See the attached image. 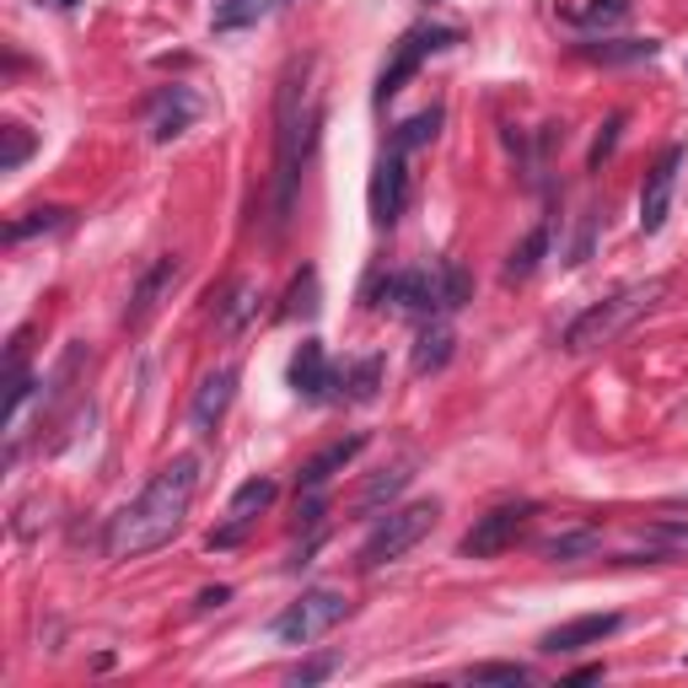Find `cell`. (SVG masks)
Instances as JSON below:
<instances>
[{"mask_svg":"<svg viewBox=\"0 0 688 688\" xmlns=\"http://www.w3.org/2000/svg\"><path fill=\"white\" fill-rule=\"evenodd\" d=\"M194 489H200V457H172L151 474V485L140 489L129 506H124L114 527H108V554L114 560H140V554H157L178 538V527L194 506Z\"/></svg>","mask_w":688,"mask_h":688,"instance_id":"1","label":"cell"},{"mask_svg":"<svg viewBox=\"0 0 688 688\" xmlns=\"http://www.w3.org/2000/svg\"><path fill=\"white\" fill-rule=\"evenodd\" d=\"M313 60H296L281 82V103H275V204H269V221L275 232H285L290 221V204H296V183H301V167L313 157V140H318V103H313Z\"/></svg>","mask_w":688,"mask_h":688,"instance_id":"2","label":"cell"},{"mask_svg":"<svg viewBox=\"0 0 688 688\" xmlns=\"http://www.w3.org/2000/svg\"><path fill=\"white\" fill-rule=\"evenodd\" d=\"M661 290H667V281H635V285H624V290H613L607 301L586 307V313L565 328V339H560V345H565L570 356L603 350V345H613L624 328H635L641 318H646L650 307L661 301Z\"/></svg>","mask_w":688,"mask_h":688,"instance_id":"3","label":"cell"},{"mask_svg":"<svg viewBox=\"0 0 688 688\" xmlns=\"http://www.w3.org/2000/svg\"><path fill=\"white\" fill-rule=\"evenodd\" d=\"M436 517H442V500H409L399 511H388L382 522L371 527V538L361 543V565L382 570V565H393V560H404L409 549L436 527Z\"/></svg>","mask_w":688,"mask_h":688,"instance_id":"4","label":"cell"},{"mask_svg":"<svg viewBox=\"0 0 688 688\" xmlns=\"http://www.w3.org/2000/svg\"><path fill=\"white\" fill-rule=\"evenodd\" d=\"M345 618H350V597H345L339 586H313V592H301L285 613H275L269 635L285 641V646H313V641H324L328 629H339Z\"/></svg>","mask_w":688,"mask_h":688,"instance_id":"5","label":"cell"},{"mask_svg":"<svg viewBox=\"0 0 688 688\" xmlns=\"http://www.w3.org/2000/svg\"><path fill=\"white\" fill-rule=\"evenodd\" d=\"M446 43H457V33L452 28H436V22H420V28H409L404 39H399V49H393V60L382 65V76H377V103H388V97H399L409 86V76L436 54V49H446Z\"/></svg>","mask_w":688,"mask_h":688,"instance_id":"6","label":"cell"},{"mask_svg":"<svg viewBox=\"0 0 688 688\" xmlns=\"http://www.w3.org/2000/svg\"><path fill=\"white\" fill-rule=\"evenodd\" d=\"M538 517V506L532 500H506V506H489L479 522L463 532V554L468 560H495V554H506L517 538H522V527Z\"/></svg>","mask_w":688,"mask_h":688,"instance_id":"7","label":"cell"},{"mask_svg":"<svg viewBox=\"0 0 688 688\" xmlns=\"http://www.w3.org/2000/svg\"><path fill=\"white\" fill-rule=\"evenodd\" d=\"M688 151L684 146H667L656 167L646 172V183H641V232L656 237L661 226H667V210H673V194H678V172H684Z\"/></svg>","mask_w":688,"mask_h":688,"instance_id":"8","label":"cell"},{"mask_svg":"<svg viewBox=\"0 0 688 688\" xmlns=\"http://www.w3.org/2000/svg\"><path fill=\"white\" fill-rule=\"evenodd\" d=\"M409 151L399 146H388L382 157H377V172H371V221L388 232V226H399V215H404L409 204V167H404Z\"/></svg>","mask_w":688,"mask_h":688,"instance_id":"9","label":"cell"},{"mask_svg":"<svg viewBox=\"0 0 688 688\" xmlns=\"http://www.w3.org/2000/svg\"><path fill=\"white\" fill-rule=\"evenodd\" d=\"M275 495H281L275 479H247V485L232 495V511H226L232 522L210 532V549H232V543H243V532L253 527V517H258V511H269V506H275Z\"/></svg>","mask_w":688,"mask_h":688,"instance_id":"10","label":"cell"},{"mask_svg":"<svg viewBox=\"0 0 688 688\" xmlns=\"http://www.w3.org/2000/svg\"><path fill=\"white\" fill-rule=\"evenodd\" d=\"M178 281H183V258H178V253H162V258H157V264H151V269L140 275V285H135V296H129V313H124V324L140 328L146 318H151V313H157V307H162V296H167V290H172Z\"/></svg>","mask_w":688,"mask_h":688,"instance_id":"11","label":"cell"},{"mask_svg":"<svg viewBox=\"0 0 688 688\" xmlns=\"http://www.w3.org/2000/svg\"><path fill=\"white\" fill-rule=\"evenodd\" d=\"M232 393H237V371H232V366H221V371L204 377L200 393H194V404H189V425H194V436H215L221 414L232 409Z\"/></svg>","mask_w":688,"mask_h":688,"instance_id":"12","label":"cell"},{"mask_svg":"<svg viewBox=\"0 0 688 688\" xmlns=\"http://www.w3.org/2000/svg\"><path fill=\"white\" fill-rule=\"evenodd\" d=\"M194 119H200V97H194L189 86H162V92L151 97V140H157V146L178 140Z\"/></svg>","mask_w":688,"mask_h":688,"instance_id":"13","label":"cell"},{"mask_svg":"<svg viewBox=\"0 0 688 688\" xmlns=\"http://www.w3.org/2000/svg\"><path fill=\"white\" fill-rule=\"evenodd\" d=\"M618 624H624L618 613H586V618H570V624H560V629H549V635L538 641V650H549V656H570V650L603 646Z\"/></svg>","mask_w":688,"mask_h":688,"instance_id":"14","label":"cell"},{"mask_svg":"<svg viewBox=\"0 0 688 688\" xmlns=\"http://www.w3.org/2000/svg\"><path fill=\"white\" fill-rule=\"evenodd\" d=\"M290 388H296V399H307V404H324L328 399L334 371H328V356L318 339H307V345L290 356Z\"/></svg>","mask_w":688,"mask_h":688,"instance_id":"15","label":"cell"},{"mask_svg":"<svg viewBox=\"0 0 688 688\" xmlns=\"http://www.w3.org/2000/svg\"><path fill=\"white\" fill-rule=\"evenodd\" d=\"M366 452V436H345V442H328L318 457H307L301 463V474H296V489H324L334 474H345L356 457Z\"/></svg>","mask_w":688,"mask_h":688,"instance_id":"16","label":"cell"},{"mask_svg":"<svg viewBox=\"0 0 688 688\" xmlns=\"http://www.w3.org/2000/svg\"><path fill=\"white\" fill-rule=\"evenodd\" d=\"M258 301H264L258 281L237 275V281L221 290V301H215V328H221V334H243V328L258 318Z\"/></svg>","mask_w":688,"mask_h":688,"instance_id":"17","label":"cell"},{"mask_svg":"<svg viewBox=\"0 0 688 688\" xmlns=\"http://www.w3.org/2000/svg\"><path fill=\"white\" fill-rule=\"evenodd\" d=\"M452 328L442 324V318H425V328H420V339H414V377H431V371H442L446 361H452Z\"/></svg>","mask_w":688,"mask_h":688,"instance_id":"18","label":"cell"},{"mask_svg":"<svg viewBox=\"0 0 688 688\" xmlns=\"http://www.w3.org/2000/svg\"><path fill=\"white\" fill-rule=\"evenodd\" d=\"M597 543H603V532H597V527H570V532H560V538H549V543H543V560L570 565V560L597 554Z\"/></svg>","mask_w":688,"mask_h":688,"instance_id":"19","label":"cell"},{"mask_svg":"<svg viewBox=\"0 0 688 688\" xmlns=\"http://www.w3.org/2000/svg\"><path fill=\"white\" fill-rule=\"evenodd\" d=\"M436 285H442V313H457L474 301V275L457 264V258H442L436 264Z\"/></svg>","mask_w":688,"mask_h":688,"instance_id":"20","label":"cell"},{"mask_svg":"<svg viewBox=\"0 0 688 688\" xmlns=\"http://www.w3.org/2000/svg\"><path fill=\"white\" fill-rule=\"evenodd\" d=\"M436 129H442V108H420L414 119H404L393 129V146H399V151H420V146L436 140Z\"/></svg>","mask_w":688,"mask_h":688,"instance_id":"21","label":"cell"},{"mask_svg":"<svg viewBox=\"0 0 688 688\" xmlns=\"http://www.w3.org/2000/svg\"><path fill=\"white\" fill-rule=\"evenodd\" d=\"M409 479H414V468H409V463H399V468H382V474H377V479L361 489V500H356V506H361L366 517H371V511H377L382 500H393V495H399Z\"/></svg>","mask_w":688,"mask_h":688,"instance_id":"22","label":"cell"},{"mask_svg":"<svg viewBox=\"0 0 688 688\" xmlns=\"http://www.w3.org/2000/svg\"><path fill=\"white\" fill-rule=\"evenodd\" d=\"M543 253H549V226H532L522 237V247L511 253V264H506V281H527L543 264Z\"/></svg>","mask_w":688,"mask_h":688,"instance_id":"23","label":"cell"},{"mask_svg":"<svg viewBox=\"0 0 688 688\" xmlns=\"http://www.w3.org/2000/svg\"><path fill=\"white\" fill-rule=\"evenodd\" d=\"M318 313V269H301L285 290V318H313Z\"/></svg>","mask_w":688,"mask_h":688,"instance_id":"24","label":"cell"},{"mask_svg":"<svg viewBox=\"0 0 688 688\" xmlns=\"http://www.w3.org/2000/svg\"><path fill=\"white\" fill-rule=\"evenodd\" d=\"M629 11H635V0H586V6L575 11V22H581V28H618Z\"/></svg>","mask_w":688,"mask_h":688,"instance_id":"25","label":"cell"},{"mask_svg":"<svg viewBox=\"0 0 688 688\" xmlns=\"http://www.w3.org/2000/svg\"><path fill=\"white\" fill-rule=\"evenodd\" d=\"M0 140H6V146H0V172H17V167L33 157V146H39L22 124H6V129H0Z\"/></svg>","mask_w":688,"mask_h":688,"instance_id":"26","label":"cell"},{"mask_svg":"<svg viewBox=\"0 0 688 688\" xmlns=\"http://www.w3.org/2000/svg\"><path fill=\"white\" fill-rule=\"evenodd\" d=\"M65 215H71V210H54V204H49V210H28L22 221L6 226V243H22V237H33V232H54V226H65Z\"/></svg>","mask_w":688,"mask_h":688,"instance_id":"27","label":"cell"},{"mask_svg":"<svg viewBox=\"0 0 688 688\" xmlns=\"http://www.w3.org/2000/svg\"><path fill=\"white\" fill-rule=\"evenodd\" d=\"M463 678H468V684H506V688H517V684H527L532 673H527L522 661H479V667H468Z\"/></svg>","mask_w":688,"mask_h":688,"instance_id":"28","label":"cell"},{"mask_svg":"<svg viewBox=\"0 0 688 688\" xmlns=\"http://www.w3.org/2000/svg\"><path fill=\"white\" fill-rule=\"evenodd\" d=\"M264 17V0H221L215 6V33H232V28H247V22H258Z\"/></svg>","mask_w":688,"mask_h":688,"instance_id":"29","label":"cell"},{"mask_svg":"<svg viewBox=\"0 0 688 688\" xmlns=\"http://www.w3.org/2000/svg\"><path fill=\"white\" fill-rule=\"evenodd\" d=\"M382 388V356H366L356 371H350V404H371Z\"/></svg>","mask_w":688,"mask_h":688,"instance_id":"30","label":"cell"},{"mask_svg":"<svg viewBox=\"0 0 688 688\" xmlns=\"http://www.w3.org/2000/svg\"><path fill=\"white\" fill-rule=\"evenodd\" d=\"M586 54H592V60H603V65H624V60H650V54H656V43H592V49H586Z\"/></svg>","mask_w":688,"mask_h":688,"instance_id":"31","label":"cell"},{"mask_svg":"<svg viewBox=\"0 0 688 688\" xmlns=\"http://www.w3.org/2000/svg\"><path fill=\"white\" fill-rule=\"evenodd\" d=\"M334 667H339V656H318V661H301V667L290 673V684H324Z\"/></svg>","mask_w":688,"mask_h":688,"instance_id":"32","label":"cell"},{"mask_svg":"<svg viewBox=\"0 0 688 688\" xmlns=\"http://www.w3.org/2000/svg\"><path fill=\"white\" fill-rule=\"evenodd\" d=\"M618 129H624V119L613 114V119L603 124V135H597V146H592V167H603L607 157H613V146H618Z\"/></svg>","mask_w":688,"mask_h":688,"instance_id":"33","label":"cell"},{"mask_svg":"<svg viewBox=\"0 0 688 688\" xmlns=\"http://www.w3.org/2000/svg\"><path fill=\"white\" fill-rule=\"evenodd\" d=\"M226 597H232L226 586H215V592H200V607H221V603H226Z\"/></svg>","mask_w":688,"mask_h":688,"instance_id":"34","label":"cell"},{"mask_svg":"<svg viewBox=\"0 0 688 688\" xmlns=\"http://www.w3.org/2000/svg\"><path fill=\"white\" fill-rule=\"evenodd\" d=\"M60 6H82V0H60Z\"/></svg>","mask_w":688,"mask_h":688,"instance_id":"35","label":"cell"},{"mask_svg":"<svg viewBox=\"0 0 688 688\" xmlns=\"http://www.w3.org/2000/svg\"><path fill=\"white\" fill-rule=\"evenodd\" d=\"M281 6H285V0H281Z\"/></svg>","mask_w":688,"mask_h":688,"instance_id":"36","label":"cell"}]
</instances>
